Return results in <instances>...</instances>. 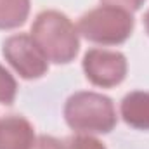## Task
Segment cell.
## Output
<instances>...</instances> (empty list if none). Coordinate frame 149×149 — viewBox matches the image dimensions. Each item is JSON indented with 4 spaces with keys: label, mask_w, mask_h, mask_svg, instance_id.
<instances>
[{
    "label": "cell",
    "mask_w": 149,
    "mask_h": 149,
    "mask_svg": "<svg viewBox=\"0 0 149 149\" xmlns=\"http://www.w3.org/2000/svg\"><path fill=\"white\" fill-rule=\"evenodd\" d=\"M31 38L47 61L54 64L71 63L80 50L78 28L59 10L40 12L31 26Z\"/></svg>",
    "instance_id": "obj_1"
},
{
    "label": "cell",
    "mask_w": 149,
    "mask_h": 149,
    "mask_svg": "<svg viewBox=\"0 0 149 149\" xmlns=\"http://www.w3.org/2000/svg\"><path fill=\"white\" fill-rule=\"evenodd\" d=\"M64 120L78 134H109L116 127V109L108 95L74 92L64 104Z\"/></svg>",
    "instance_id": "obj_2"
},
{
    "label": "cell",
    "mask_w": 149,
    "mask_h": 149,
    "mask_svg": "<svg viewBox=\"0 0 149 149\" xmlns=\"http://www.w3.org/2000/svg\"><path fill=\"white\" fill-rule=\"evenodd\" d=\"M132 31V12L108 3L85 12L78 21V33L99 45H120L130 38Z\"/></svg>",
    "instance_id": "obj_3"
},
{
    "label": "cell",
    "mask_w": 149,
    "mask_h": 149,
    "mask_svg": "<svg viewBox=\"0 0 149 149\" xmlns=\"http://www.w3.org/2000/svg\"><path fill=\"white\" fill-rule=\"evenodd\" d=\"M2 54L14 71L24 80L42 78L49 70V61L33 42L31 35L19 33L9 37L2 45Z\"/></svg>",
    "instance_id": "obj_4"
},
{
    "label": "cell",
    "mask_w": 149,
    "mask_h": 149,
    "mask_svg": "<svg viewBox=\"0 0 149 149\" xmlns=\"http://www.w3.org/2000/svg\"><path fill=\"white\" fill-rule=\"evenodd\" d=\"M83 73L87 80L102 88H111L120 85L127 76V57L118 50L90 49L81 61Z\"/></svg>",
    "instance_id": "obj_5"
},
{
    "label": "cell",
    "mask_w": 149,
    "mask_h": 149,
    "mask_svg": "<svg viewBox=\"0 0 149 149\" xmlns=\"http://www.w3.org/2000/svg\"><path fill=\"white\" fill-rule=\"evenodd\" d=\"M33 125L23 116L0 120V149H30L35 142Z\"/></svg>",
    "instance_id": "obj_6"
},
{
    "label": "cell",
    "mask_w": 149,
    "mask_h": 149,
    "mask_svg": "<svg viewBox=\"0 0 149 149\" xmlns=\"http://www.w3.org/2000/svg\"><path fill=\"white\" fill-rule=\"evenodd\" d=\"M123 121L135 130H149V92L135 90L123 97L120 104Z\"/></svg>",
    "instance_id": "obj_7"
},
{
    "label": "cell",
    "mask_w": 149,
    "mask_h": 149,
    "mask_svg": "<svg viewBox=\"0 0 149 149\" xmlns=\"http://www.w3.org/2000/svg\"><path fill=\"white\" fill-rule=\"evenodd\" d=\"M30 0H0V30H14L26 23Z\"/></svg>",
    "instance_id": "obj_8"
},
{
    "label": "cell",
    "mask_w": 149,
    "mask_h": 149,
    "mask_svg": "<svg viewBox=\"0 0 149 149\" xmlns=\"http://www.w3.org/2000/svg\"><path fill=\"white\" fill-rule=\"evenodd\" d=\"M17 83L14 76L0 64V104H12L16 99Z\"/></svg>",
    "instance_id": "obj_9"
},
{
    "label": "cell",
    "mask_w": 149,
    "mask_h": 149,
    "mask_svg": "<svg viewBox=\"0 0 149 149\" xmlns=\"http://www.w3.org/2000/svg\"><path fill=\"white\" fill-rule=\"evenodd\" d=\"M68 149H106V146L88 134H78L68 141Z\"/></svg>",
    "instance_id": "obj_10"
},
{
    "label": "cell",
    "mask_w": 149,
    "mask_h": 149,
    "mask_svg": "<svg viewBox=\"0 0 149 149\" xmlns=\"http://www.w3.org/2000/svg\"><path fill=\"white\" fill-rule=\"evenodd\" d=\"M30 149H64L63 142L52 135H38Z\"/></svg>",
    "instance_id": "obj_11"
},
{
    "label": "cell",
    "mask_w": 149,
    "mask_h": 149,
    "mask_svg": "<svg viewBox=\"0 0 149 149\" xmlns=\"http://www.w3.org/2000/svg\"><path fill=\"white\" fill-rule=\"evenodd\" d=\"M102 2H104V3H108V5L123 7V9H127V10H130V12H132V10H139L146 0H102Z\"/></svg>",
    "instance_id": "obj_12"
},
{
    "label": "cell",
    "mask_w": 149,
    "mask_h": 149,
    "mask_svg": "<svg viewBox=\"0 0 149 149\" xmlns=\"http://www.w3.org/2000/svg\"><path fill=\"white\" fill-rule=\"evenodd\" d=\"M144 26H146V31H148V35H149V10L144 16Z\"/></svg>",
    "instance_id": "obj_13"
}]
</instances>
